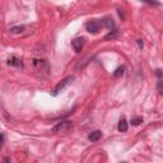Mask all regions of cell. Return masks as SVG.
Listing matches in <instances>:
<instances>
[{"label":"cell","instance_id":"obj_10","mask_svg":"<svg viewBox=\"0 0 163 163\" xmlns=\"http://www.w3.org/2000/svg\"><path fill=\"white\" fill-rule=\"evenodd\" d=\"M124 70H125V68H124V66L117 68V69L115 70V73H114V77H115V78H117V77H121V75L124 74Z\"/></svg>","mask_w":163,"mask_h":163},{"label":"cell","instance_id":"obj_9","mask_svg":"<svg viewBox=\"0 0 163 163\" xmlns=\"http://www.w3.org/2000/svg\"><path fill=\"white\" fill-rule=\"evenodd\" d=\"M117 129H118V131H121V133H125L127 131V129H129V125L126 122L125 118H122V120H120V122H118L117 125Z\"/></svg>","mask_w":163,"mask_h":163},{"label":"cell","instance_id":"obj_5","mask_svg":"<svg viewBox=\"0 0 163 163\" xmlns=\"http://www.w3.org/2000/svg\"><path fill=\"white\" fill-rule=\"evenodd\" d=\"M71 46H73V49L75 50V52H80L82 49H83V46H84V38H83V37H78V38L73 40Z\"/></svg>","mask_w":163,"mask_h":163},{"label":"cell","instance_id":"obj_3","mask_svg":"<svg viewBox=\"0 0 163 163\" xmlns=\"http://www.w3.org/2000/svg\"><path fill=\"white\" fill-rule=\"evenodd\" d=\"M71 82H73V77H68V78L62 79V80H61V82H60V83L55 87V89H54V93H52V94H54V96H58V94H59V93H60V92L65 88V87H66L68 84H70Z\"/></svg>","mask_w":163,"mask_h":163},{"label":"cell","instance_id":"obj_2","mask_svg":"<svg viewBox=\"0 0 163 163\" xmlns=\"http://www.w3.org/2000/svg\"><path fill=\"white\" fill-rule=\"evenodd\" d=\"M71 127H73L71 121H61L52 129V133H66L68 130H70Z\"/></svg>","mask_w":163,"mask_h":163},{"label":"cell","instance_id":"obj_12","mask_svg":"<svg viewBox=\"0 0 163 163\" xmlns=\"http://www.w3.org/2000/svg\"><path fill=\"white\" fill-rule=\"evenodd\" d=\"M142 122H143V118L142 117H135V118H133V120H131V124L134 126H138V125H140Z\"/></svg>","mask_w":163,"mask_h":163},{"label":"cell","instance_id":"obj_4","mask_svg":"<svg viewBox=\"0 0 163 163\" xmlns=\"http://www.w3.org/2000/svg\"><path fill=\"white\" fill-rule=\"evenodd\" d=\"M101 22H97V20H89L88 23L85 24V28L88 32H91V33H97V32L100 31L101 28Z\"/></svg>","mask_w":163,"mask_h":163},{"label":"cell","instance_id":"obj_15","mask_svg":"<svg viewBox=\"0 0 163 163\" xmlns=\"http://www.w3.org/2000/svg\"><path fill=\"white\" fill-rule=\"evenodd\" d=\"M138 46H139V49H143V41L142 40H138Z\"/></svg>","mask_w":163,"mask_h":163},{"label":"cell","instance_id":"obj_14","mask_svg":"<svg viewBox=\"0 0 163 163\" xmlns=\"http://www.w3.org/2000/svg\"><path fill=\"white\" fill-rule=\"evenodd\" d=\"M157 88H158V91H159V92H161V93L163 94V80L158 83V85H157Z\"/></svg>","mask_w":163,"mask_h":163},{"label":"cell","instance_id":"obj_8","mask_svg":"<svg viewBox=\"0 0 163 163\" xmlns=\"http://www.w3.org/2000/svg\"><path fill=\"white\" fill-rule=\"evenodd\" d=\"M101 24H102V27H107V28H110V29L115 28V23H114V20H112V19H110V18H105V19H102Z\"/></svg>","mask_w":163,"mask_h":163},{"label":"cell","instance_id":"obj_16","mask_svg":"<svg viewBox=\"0 0 163 163\" xmlns=\"http://www.w3.org/2000/svg\"><path fill=\"white\" fill-rule=\"evenodd\" d=\"M157 75H158V77H161V75H162V73H161V70H157Z\"/></svg>","mask_w":163,"mask_h":163},{"label":"cell","instance_id":"obj_13","mask_svg":"<svg viewBox=\"0 0 163 163\" xmlns=\"http://www.w3.org/2000/svg\"><path fill=\"white\" fill-rule=\"evenodd\" d=\"M23 28L24 27H13V28H10V32L12 33H19V32L23 31Z\"/></svg>","mask_w":163,"mask_h":163},{"label":"cell","instance_id":"obj_11","mask_svg":"<svg viewBox=\"0 0 163 163\" xmlns=\"http://www.w3.org/2000/svg\"><path fill=\"white\" fill-rule=\"evenodd\" d=\"M143 3H147L149 5H153V6H158L159 5V2L158 0H142Z\"/></svg>","mask_w":163,"mask_h":163},{"label":"cell","instance_id":"obj_6","mask_svg":"<svg viewBox=\"0 0 163 163\" xmlns=\"http://www.w3.org/2000/svg\"><path fill=\"white\" fill-rule=\"evenodd\" d=\"M8 64L12 65V66H18V68H23V64H22V60H19L18 58L13 56L8 59Z\"/></svg>","mask_w":163,"mask_h":163},{"label":"cell","instance_id":"obj_1","mask_svg":"<svg viewBox=\"0 0 163 163\" xmlns=\"http://www.w3.org/2000/svg\"><path fill=\"white\" fill-rule=\"evenodd\" d=\"M33 66H35V70L38 71L41 74V77H46L49 74V64L46 60H42V59H35L33 60Z\"/></svg>","mask_w":163,"mask_h":163},{"label":"cell","instance_id":"obj_7","mask_svg":"<svg viewBox=\"0 0 163 163\" xmlns=\"http://www.w3.org/2000/svg\"><path fill=\"white\" fill-rule=\"evenodd\" d=\"M102 136V131H100V130H96V131L91 133L88 135V139L91 140V142H97V140H100Z\"/></svg>","mask_w":163,"mask_h":163}]
</instances>
